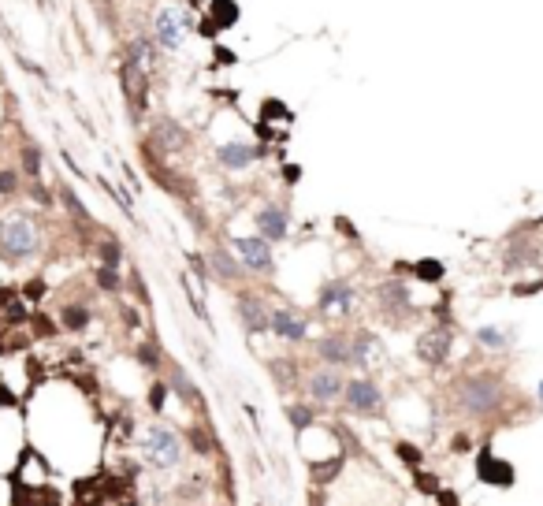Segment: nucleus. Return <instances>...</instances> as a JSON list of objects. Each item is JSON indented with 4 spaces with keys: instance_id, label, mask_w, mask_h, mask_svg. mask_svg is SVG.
<instances>
[{
    "instance_id": "f257e3e1",
    "label": "nucleus",
    "mask_w": 543,
    "mask_h": 506,
    "mask_svg": "<svg viewBox=\"0 0 543 506\" xmlns=\"http://www.w3.org/2000/svg\"><path fill=\"white\" fill-rule=\"evenodd\" d=\"M38 250V231L34 223L23 220V216H11L0 223V253H4L8 260H23Z\"/></svg>"
},
{
    "instance_id": "f03ea898",
    "label": "nucleus",
    "mask_w": 543,
    "mask_h": 506,
    "mask_svg": "<svg viewBox=\"0 0 543 506\" xmlns=\"http://www.w3.org/2000/svg\"><path fill=\"white\" fill-rule=\"evenodd\" d=\"M186 34H190V15H186V8H160L157 11V19H153V38H157V45H164V48H183V41H186Z\"/></svg>"
},
{
    "instance_id": "7ed1b4c3",
    "label": "nucleus",
    "mask_w": 543,
    "mask_h": 506,
    "mask_svg": "<svg viewBox=\"0 0 543 506\" xmlns=\"http://www.w3.org/2000/svg\"><path fill=\"white\" fill-rule=\"evenodd\" d=\"M499 384L495 376H473L462 384V402H465V410L469 413H491L499 406Z\"/></svg>"
},
{
    "instance_id": "20e7f679",
    "label": "nucleus",
    "mask_w": 543,
    "mask_h": 506,
    "mask_svg": "<svg viewBox=\"0 0 543 506\" xmlns=\"http://www.w3.org/2000/svg\"><path fill=\"white\" fill-rule=\"evenodd\" d=\"M145 454H149V462H153V465L168 469V465H175V462H179V454H183V447H179L175 432H168V428H153V432H149V439H145Z\"/></svg>"
},
{
    "instance_id": "39448f33",
    "label": "nucleus",
    "mask_w": 543,
    "mask_h": 506,
    "mask_svg": "<svg viewBox=\"0 0 543 506\" xmlns=\"http://www.w3.org/2000/svg\"><path fill=\"white\" fill-rule=\"evenodd\" d=\"M450 347H454V332H450V328H432V332H424V335H421L417 354H421V362L439 365L443 357L450 354Z\"/></svg>"
},
{
    "instance_id": "423d86ee",
    "label": "nucleus",
    "mask_w": 543,
    "mask_h": 506,
    "mask_svg": "<svg viewBox=\"0 0 543 506\" xmlns=\"http://www.w3.org/2000/svg\"><path fill=\"white\" fill-rule=\"evenodd\" d=\"M120 83H123V93H127V101L135 105V108H142V105H145V90H149V71H142L138 63L123 60Z\"/></svg>"
},
{
    "instance_id": "0eeeda50",
    "label": "nucleus",
    "mask_w": 543,
    "mask_h": 506,
    "mask_svg": "<svg viewBox=\"0 0 543 506\" xmlns=\"http://www.w3.org/2000/svg\"><path fill=\"white\" fill-rule=\"evenodd\" d=\"M342 395H347V402L354 406L357 413H376V410H380V402H384L372 380H350Z\"/></svg>"
},
{
    "instance_id": "6e6552de",
    "label": "nucleus",
    "mask_w": 543,
    "mask_h": 506,
    "mask_svg": "<svg viewBox=\"0 0 543 506\" xmlns=\"http://www.w3.org/2000/svg\"><path fill=\"white\" fill-rule=\"evenodd\" d=\"M153 145H157L160 153H183V145H186L183 123H175V120H157V123H153Z\"/></svg>"
},
{
    "instance_id": "1a4fd4ad",
    "label": "nucleus",
    "mask_w": 543,
    "mask_h": 506,
    "mask_svg": "<svg viewBox=\"0 0 543 506\" xmlns=\"http://www.w3.org/2000/svg\"><path fill=\"white\" fill-rule=\"evenodd\" d=\"M309 391H312V399L332 402V399H339L342 391H347V384H342V376H339L332 365H327V369H317V372L309 376Z\"/></svg>"
},
{
    "instance_id": "9d476101",
    "label": "nucleus",
    "mask_w": 543,
    "mask_h": 506,
    "mask_svg": "<svg viewBox=\"0 0 543 506\" xmlns=\"http://www.w3.org/2000/svg\"><path fill=\"white\" fill-rule=\"evenodd\" d=\"M350 305H354V287H350V283L335 280V283H327V287L320 290V309H324V313L342 317V313H350Z\"/></svg>"
},
{
    "instance_id": "9b49d317",
    "label": "nucleus",
    "mask_w": 543,
    "mask_h": 506,
    "mask_svg": "<svg viewBox=\"0 0 543 506\" xmlns=\"http://www.w3.org/2000/svg\"><path fill=\"white\" fill-rule=\"evenodd\" d=\"M235 253L242 257V265H250V268H268L272 265V246L265 238H238L235 242Z\"/></svg>"
},
{
    "instance_id": "f8f14e48",
    "label": "nucleus",
    "mask_w": 543,
    "mask_h": 506,
    "mask_svg": "<svg viewBox=\"0 0 543 506\" xmlns=\"http://www.w3.org/2000/svg\"><path fill=\"white\" fill-rule=\"evenodd\" d=\"M268 328L283 339H302L305 335V317L294 313V309H272L268 313Z\"/></svg>"
},
{
    "instance_id": "ddd939ff",
    "label": "nucleus",
    "mask_w": 543,
    "mask_h": 506,
    "mask_svg": "<svg viewBox=\"0 0 543 506\" xmlns=\"http://www.w3.org/2000/svg\"><path fill=\"white\" fill-rule=\"evenodd\" d=\"M257 227H260V238L265 242H279L287 235V212L279 205H265L257 212Z\"/></svg>"
},
{
    "instance_id": "4468645a",
    "label": "nucleus",
    "mask_w": 543,
    "mask_h": 506,
    "mask_svg": "<svg viewBox=\"0 0 543 506\" xmlns=\"http://www.w3.org/2000/svg\"><path fill=\"white\" fill-rule=\"evenodd\" d=\"M480 480H487V484H495V487H510L514 484V465L510 462H499L495 454H480Z\"/></svg>"
},
{
    "instance_id": "2eb2a0df",
    "label": "nucleus",
    "mask_w": 543,
    "mask_h": 506,
    "mask_svg": "<svg viewBox=\"0 0 543 506\" xmlns=\"http://www.w3.org/2000/svg\"><path fill=\"white\" fill-rule=\"evenodd\" d=\"M216 160L223 168H246V164H253V160H257V149H253V145H242V142H227V145H220Z\"/></svg>"
},
{
    "instance_id": "dca6fc26",
    "label": "nucleus",
    "mask_w": 543,
    "mask_h": 506,
    "mask_svg": "<svg viewBox=\"0 0 543 506\" xmlns=\"http://www.w3.org/2000/svg\"><path fill=\"white\" fill-rule=\"evenodd\" d=\"M238 317L253 335H260L268 328V313H265V305H260V298H238Z\"/></svg>"
},
{
    "instance_id": "f3484780",
    "label": "nucleus",
    "mask_w": 543,
    "mask_h": 506,
    "mask_svg": "<svg viewBox=\"0 0 543 506\" xmlns=\"http://www.w3.org/2000/svg\"><path fill=\"white\" fill-rule=\"evenodd\" d=\"M320 357L332 362V365H350L354 362V347L342 335H327V339H320Z\"/></svg>"
},
{
    "instance_id": "a211bd4d",
    "label": "nucleus",
    "mask_w": 543,
    "mask_h": 506,
    "mask_svg": "<svg viewBox=\"0 0 543 506\" xmlns=\"http://www.w3.org/2000/svg\"><path fill=\"white\" fill-rule=\"evenodd\" d=\"M354 362L357 365H376L380 362V342H376V335L361 332V339L354 342Z\"/></svg>"
},
{
    "instance_id": "6ab92c4d",
    "label": "nucleus",
    "mask_w": 543,
    "mask_h": 506,
    "mask_svg": "<svg viewBox=\"0 0 543 506\" xmlns=\"http://www.w3.org/2000/svg\"><path fill=\"white\" fill-rule=\"evenodd\" d=\"M127 60L138 63L142 71H149V68H153V45L145 41V38H135V41H130V56H127Z\"/></svg>"
},
{
    "instance_id": "aec40b11",
    "label": "nucleus",
    "mask_w": 543,
    "mask_h": 506,
    "mask_svg": "<svg viewBox=\"0 0 543 506\" xmlns=\"http://www.w3.org/2000/svg\"><path fill=\"white\" fill-rule=\"evenodd\" d=\"M209 268H216L220 280H235V275H238V265H235V260L227 257L223 250H212V253H209Z\"/></svg>"
},
{
    "instance_id": "412c9836",
    "label": "nucleus",
    "mask_w": 543,
    "mask_h": 506,
    "mask_svg": "<svg viewBox=\"0 0 543 506\" xmlns=\"http://www.w3.org/2000/svg\"><path fill=\"white\" fill-rule=\"evenodd\" d=\"M380 298H384L387 309H391V305H394V309H406V287H402V283H384V287H380Z\"/></svg>"
},
{
    "instance_id": "4be33fe9",
    "label": "nucleus",
    "mask_w": 543,
    "mask_h": 506,
    "mask_svg": "<svg viewBox=\"0 0 543 506\" xmlns=\"http://www.w3.org/2000/svg\"><path fill=\"white\" fill-rule=\"evenodd\" d=\"M172 387H175V395H183L186 402H197V391H194V384L183 369H172Z\"/></svg>"
},
{
    "instance_id": "5701e85b",
    "label": "nucleus",
    "mask_w": 543,
    "mask_h": 506,
    "mask_svg": "<svg viewBox=\"0 0 543 506\" xmlns=\"http://www.w3.org/2000/svg\"><path fill=\"white\" fill-rule=\"evenodd\" d=\"M476 339H480L484 347H506V342H510V335L502 328H480V332H476Z\"/></svg>"
},
{
    "instance_id": "b1692460",
    "label": "nucleus",
    "mask_w": 543,
    "mask_h": 506,
    "mask_svg": "<svg viewBox=\"0 0 543 506\" xmlns=\"http://www.w3.org/2000/svg\"><path fill=\"white\" fill-rule=\"evenodd\" d=\"M97 250H101V260H105L108 268H116V265H120V246H116V238H105Z\"/></svg>"
},
{
    "instance_id": "393cba45",
    "label": "nucleus",
    "mask_w": 543,
    "mask_h": 506,
    "mask_svg": "<svg viewBox=\"0 0 543 506\" xmlns=\"http://www.w3.org/2000/svg\"><path fill=\"white\" fill-rule=\"evenodd\" d=\"M417 275H421V280H428V283H436L439 275H443V265H439V260H417Z\"/></svg>"
},
{
    "instance_id": "a878e982",
    "label": "nucleus",
    "mask_w": 543,
    "mask_h": 506,
    "mask_svg": "<svg viewBox=\"0 0 543 506\" xmlns=\"http://www.w3.org/2000/svg\"><path fill=\"white\" fill-rule=\"evenodd\" d=\"M23 164H26L30 175L41 172V149H38V145H26V149H23Z\"/></svg>"
},
{
    "instance_id": "bb28decb",
    "label": "nucleus",
    "mask_w": 543,
    "mask_h": 506,
    "mask_svg": "<svg viewBox=\"0 0 543 506\" xmlns=\"http://www.w3.org/2000/svg\"><path fill=\"white\" fill-rule=\"evenodd\" d=\"M63 205L71 209V216H75V220H90V212L82 209V201L75 198V190H68V186H63Z\"/></svg>"
},
{
    "instance_id": "cd10ccee",
    "label": "nucleus",
    "mask_w": 543,
    "mask_h": 506,
    "mask_svg": "<svg viewBox=\"0 0 543 506\" xmlns=\"http://www.w3.org/2000/svg\"><path fill=\"white\" fill-rule=\"evenodd\" d=\"M212 11H216V19L227 26V23H235V8H231V0H212Z\"/></svg>"
},
{
    "instance_id": "c85d7f7f",
    "label": "nucleus",
    "mask_w": 543,
    "mask_h": 506,
    "mask_svg": "<svg viewBox=\"0 0 543 506\" xmlns=\"http://www.w3.org/2000/svg\"><path fill=\"white\" fill-rule=\"evenodd\" d=\"M63 324L68 328H86V309H63Z\"/></svg>"
},
{
    "instance_id": "c756f323",
    "label": "nucleus",
    "mask_w": 543,
    "mask_h": 506,
    "mask_svg": "<svg viewBox=\"0 0 543 506\" xmlns=\"http://www.w3.org/2000/svg\"><path fill=\"white\" fill-rule=\"evenodd\" d=\"M97 283H101L105 290H116V287H120V275H116V268H108V265H105L101 272H97Z\"/></svg>"
},
{
    "instance_id": "7c9ffc66",
    "label": "nucleus",
    "mask_w": 543,
    "mask_h": 506,
    "mask_svg": "<svg viewBox=\"0 0 543 506\" xmlns=\"http://www.w3.org/2000/svg\"><path fill=\"white\" fill-rule=\"evenodd\" d=\"M290 421H294V428H305V424H312V413L294 406V410H290Z\"/></svg>"
},
{
    "instance_id": "2f4dec72",
    "label": "nucleus",
    "mask_w": 543,
    "mask_h": 506,
    "mask_svg": "<svg viewBox=\"0 0 543 506\" xmlns=\"http://www.w3.org/2000/svg\"><path fill=\"white\" fill-rule=\"evenodd\" d=\"M4 317H8V320H23L26 313H23V305L15 302V298H8V305H4Z\"/></svg>"
},
{
    "instance_id": "473e14b6",
    "label": "nucleus",
    "mask_w": 543,
    "mask_h": 506,
    "mask_svg": "<svg viewBox=\"0 0 543 506\" xmlns=\"http://www.w3.org/2000/svg\"><path fill=\"white\" fill-rule=\"evenodd\" d=\"M417 487H421V492H439L436 477H428V473H417Z\"/></svg>"
},
{
    "instance_id": "72a5a7b5",
    "label": "nucleus",
    "mask_w": 543,
    "mask_h": 506,
    "mask_svg": "<svg viewBox=\"0 0 543 506\" xmlns=\"http://www.w3.org/2000/svg\"><path fill=\"white\" fill-rule=\"evenodd\" d=\"M15 190V172H0V194H11Z\"/></svg>"
},
{
    "instance_id": "f704fd0d",
    "label": "nucleus",
    "mask_w": 543,
    "mask_h": 506,
    "mask_svg": "<svg viewBox=\"0 0 543 506\" xmlns=\"http://www.w3.org/2000/svg\"><path fill=\"white\" fill-rule=\"evenodd\" d=\"M399 454L406 462H421V454H417V447H409V443H399Z\"/></svg>"
},
{
    "instance_id": "c9c22d12",
    "label": "nucleus",
    "mask_w": 543,
    "mask_h": 506,
    "mask_svg": "<svg viewBox=\"0 0 543 506\" xmlns=\"http://www.w3.org/2000/svg\"><path fill=\"white\" fill-rule=\"evenodd\" d=\"M160 402H164V387H153V395H149V406H153V410H160Z\"/></svg>"
},
{
    "instance_id": "e433bc0d",
    "label": "nucleus",
    "mask_w": 543,
    "mask_h": 506,
    "mask_svg": "<svg viewBox=\"0 0 543 506\" xmlns=\"http://www.w3.org/2000/svg\"><path fill=\"white\" fill-rule=\"evenodd\" d=\"M439 502H443V506H458V499H454V492H439Z\"/></svg>"
},
{
    "instance_id": "4c0bfd02",
    "label": "nucleus",
    "mask_w": 543,
    "mask_h": 506,
    "mask_svg": "<svg viewBox=\"0 0 543 506\" xmlns=\"http://www.w3.org/2000/svg\"><path fill=\"white\" fill-rule=\"evenodd\" d=\"M539 399H543V384H539Z\"/></svg>"
},
{
    "instance_id": "58836bf2",
    "label": "nucleus",
    "mask_w": 543,
    "mask_h": 506,
    "mask_svg": "<svg viewBox=\"0 0 543 506\" xmlns=\"http://www.w3.org/2000/svg\"><path fill=\"white\" fill-rule=\"evenodd\" d=\"M97 4H108V0H97Z\"/></svg>"
}]
</instances>
